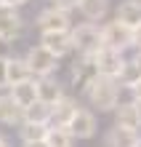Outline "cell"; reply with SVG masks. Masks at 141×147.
Returning a JSON list of instances; mask_svg holds the SVG:
<instances>
[{
  "label": "cell",
  "instance_id": "1",
  "mask_svg": "<svg viewBox=\"0 0 141 147\" xmlns=\"http://www.w3.org/2000/svg\"><path fill=\"white\" fill-rule=\"evenodd\" d=\"M120 91L122 86L117 83V78H109V75H96L91 86L85 88V102L91 105L93 112H112L114 107L120 105Z\"/></svg>",
  "mask_w": 141,
  "mask_h": 147
},
{
  "label": "cell",
  "instance_id": "2",
  "mask_svg": "<svg viewBox=\"0 0 141 147\" xmlns=\"http://www.w3.org/2000/svg\"><path fill=\"white\" fill-rule=\"evenodd\" d=\"M69 32H72V43H75L77 56H93L101 48V24L80 22V24H72Z\"/></svg>",
  "mask_w": 141,
  "mask_h": 147
},
{
  "label": "cell",
  "instance_id": "3",
  "mask_svg": "<svg viewBox=\"0 0 141 147\" xmlns=\"http://www.w3.org/2000/svg\"><path fill=\"white\" fill-rule=\"evenodd\" d=\"M24 59H27V64H29V70H32V78L56 75V70H59V56L51 54V51L43 46V43H37V46H29L27 54H24Z\"/></svg>",
  "mask_w": 141,
  "mask_h": 147
},
{
  "label": "cell",
  "instance_id": "4",
  "mask_svg": "<svg viewBox=\"0 0 141 147\" xmlns=\"http://www.w3.org/2000/svg\"><path fill=\"white\" fill-rule=\"evenodd\" d=\"M101 46L107 48H117V51H128L133 48V30L125 27L122 22L112 19L107 24H101Z\"/></svg>",
  "mask_w": 141,
  "mask_h": 147
},
{
  "label": "cell",
  "instance_id": "5",
  "mask_svg": "<svg viewBox=\"0 0 141 147\" xmlns=\"http://www.w3.org/2000/svg\"><path fill=\"white\" fill-rule=\"evenodd\" d=\"M67 128L72 131L75 139H93L96 131H99V120H96V112L93 110H88V107H77V112L72 115V120L67 123Z\"/></svg>",
  "mask_w": 141,
  "mask_h": 147
},
{
  "label": "cell",
  "instance_id": "6",
  "mask_svg": "<svg viewBox=\"0 0 141 147\" xmlns=\"http://www.w3.org/2000/svg\"><path fill=\"white\" fill-rule=\"evenodd\" d=\"M35 27L40 32H59V30H72V16L69 11H61V8H43L37 13V19H35Z\"/></svg>",
  "mask_w": 141,
  "mask_h": 147
},
{
  "label": "cell",
  "instance_id": "7",
  "mask_svg": "<svg viewBox=\"0 0 141 147\" xmlns=\"http://www.w3.org/2000/svg\"><path fill=\"white\" fill-rule=\"evenodd\" d=\"M125 51H117V48H107L101 46L99 51L93 54V62H96V70H99V75H109V78H117L122 64H125Z\"/></svg>",
  "mask_w": 141,
  "mask_h": 147
},
{
  "label": "cell",
  "instance_id": "8",
  "mask_svg": "<svg viewBox=\"0 0 141 147\" xmlns=\"http://www.w3.org/2000/svg\"><path fill=\"white\" fill-rule=\"evenodd\" d=\"M24 32V19L19 13V8H0V40L5 43H16Z\"/></svg>",
  "mask_w": 141,
  "mask_h": 147
},
{
  "label": "cell",
  "instance_id": "9",
  "mask_svg": "<svg viewBox=\"0 0 141 147\" xmlns=\"http://www.w3.org/2000/svg\"><path fill=\"white\" fill-rule=\"evenodd\" d=\"M40 43L51 51V54H56L59 59H64V56H69V54H75V43H72V32H69V30L40 32Z\"/></svg>",
  "mask_w": 141,
  "mask_h": 147
},
{
  "label": "cell",
  "instance_id": "10",
  "mask_svg": "<svg viewBox=\"0 0 141 147\" xmlns=\"http://www.w3.org/2000/svg\"><path fill=\"white\" fill-rule=\"evenodd\" d=\"M96 75H99V70H96L93 56H80L72 64V86H75V91L85 94V88L91 86V80H93Z\"/></svg>",
  "mask_w": 141,
  "mask_h": 147
},
{
  "label": "cell",
  "instance_id": "11",
  "mask_svg": "<svg viewBox=\"0 0 141 147\" xmlns=\"http://www.w3.org/2000/svg\"><path fill=\"white\" fill-rule=\"evenodd\" d=\"M35 88H37V99L45 102V105H56V102L64 96V86H61L53 75L35 78Z\"/></svg>",
  "mask_w": 141,
  "mask_h": 147
},
{
  "label": "cell",
  "instance_id": "12",
  "mask_svg": "<svg viewBox=\"0 0 141 147\" xmlns=\"http://www.w3.org/2000/svg\"><path fill=\"white\" fill-rule=\"evenodd\" d=\"M109 0H77V11L85 22H96L101 24L104 19L109 16Z\"/></svg>",
  "mask_w": 141,
  "mask_h": 147
},
{
  "label": "cell",
  "instance_id": "13",
  "mask_svg": "<svg viewBox=\"0 0 141 147\" xmlns=\"http://www.w3.org/2000/svg\"><path fill=\"white\" fill-rule=\"evenodd\" d=\"M138 131L136 128H125V126H112L107 136H104V144L107 147H136L138 142Z\"/></svg>",
  "mask_w": 141,
  "mask_h": 147
},
{
  "label": "cell",
  "instance_id": "14",
  "mask_svg": "<svg viewBox=\"0 0 141 147\" xmlns=\"http://www.w3.org/2000/svg\"><path fill=\"white\" fill-rule=\"evenodd\" d=\"M114 19L122 22L130 30H138L141 27V3L138 0H122V3L114 8Z\"/></svg>",
  "mask_w": 141,
  "mask_h": 147
},
{
  "label": "cell",
  "instance_id": "15",
  "mask_svg": "<svg viewBox=\"0 0 141 147\" xmlns=\"http://www.w3.org/2000/svg\"><path fill=\"white\" fill-rule=\"evenodd\" d=\"M24 120V107L13 102L11 94H0V123L3 126H19Z\"/></svg>",
  "mask_w": 141,
  "mask_h": 147
},
{
  "label": "cell",
  "instance_id": "16",
  "mask_svg": "<svg viewBox=\"0 0 141 147\" xmlns=\"http://www.w3.org/2000/svg\"><path fill=\"white\" fill-rule=\"evenodd\" d=\"M77 107H80V102H77L75 96H61L56 105H53V112H51V123L56 126H67L69 120H72V115L77 112Z\"/></svg>",
  "mask_w": 141,
  "mask_h": 147
},
{
  "label": "cell",
  "instance_id": "17",
  "mask_svg": "<svg viewBox=\"0 0 141 147\" xmlns=\"http://www.w3.org/2000/svg\"><path fill=\"white\" fill-rule=\"evenodd\" d=\"M8 94L13 96V102L19 107H29L32 102H37V88H35V78L29 80H21V83H13L8 86Z\"/></svg>",
  "mask_w": 141,
  "mask_h": 147
},
{
  "label": "cell",
  "instance_id": "18",
  "mask_svg": "<svg viewBox=\"0 0 141 147\" xmlns=\"http://www.w3.org/2000/svg\"><path fill=\"white\" fill-rule=\"evenodd\" d=\"M114 112V126H125V128H141V120H138V110L133 105V99L130 102H120L117 107L112 110Z\"/></svg>",
  "mask_w": 141,
  "mask_h": 147
},
{
  "label": "cell",
  "instance_id": "19",
  "mask_svg": "<svg viewBox=\"0 0 141 147\" xmlns=\"http://www.w3.org/2000/svg\"><path fill=\"white\" fill-rule=\"evenodd\" d=\"M29 78H32V70H29L27 59L24 56H8V86L29 80Z\"/></svg>",
  "mask_w": 141,
  "mask_h": 147
},
{
  "label": "cell",
  "instance_id": "20",
  "mask_svg": "<svg viewBox=\"0 0 141 147\" xmlns=\"http://www.w3.org/2000/svg\"><path fill=\"white\" fill-rule=\"evenodd\" d=\"M45 144L48 147H72L75 144V136L67 126H56L51 123L48 126V134H45Z\"/></svg>",
  "mask_w": 141,
  "mask_h": 147
},
{
  "label": "cell",
  "instance_id": "21",
  "mask_svg": "<svg viewBox=\"0 0 141 147\" xmlns=\"http://www.w3.org/2000/svg\"><path fill=\"white\" fill-rule=\"evenodd\" d=\"M51 112H53V105H45V102H32L29 107H24V120L29 123H51Z\"/></svg>",
  "mask_w": 141,
  "mask_h": 147
},
{
  "label": "cell",
  "instance_id": "22",
  "mask_svg": "<svg viewBox=\"0 0 141 147\" xmlns=\"http://www.w3.org/2000/svg\"><path fill=\"white\" fill-rule=\"evenodd\" d=\"M48 126L51 123H29V120H21L16 128H19V139L21 142H37V139H45Z\"/></svg>",
  "mask_w": 141,
  "mask_h": 147
},
{
  "label": "cell",
  "instance_id": "23",
  "mask_svg": "<svg viewBox=\"0 0 141 147\" xmlns=\"http://www.w3.org/2000/svg\"><path fill=\"white\" fill-rule=\"evenodd\" d=\"M141 80V70H138V64L133 62V59H125V64H122V70L117 75V83L122 86V88H133V86Z\"/></svg>",
  "mask_w": 141,
  "mask_h": 147
},
{
  "label": "cell",
  "instance_id": "24",
  "mask_svg": "<svg viewBox=\"0 0 141 147\" xmlns=\"http://www.w3.org/2000/svg\"><path fill=\"white\" fill-rule=\"evenodd\" d=\"M8 88V56H0V91Z\"/></svg>",
  "mask_w": 141,
  "mask_h": 147
},
{
  "label": "cell",
  "instance_id": "25",
  "mask_svg": "<svg viewBox=\"0 0 141 147\" xmlns=\"http://www.w3.org/2000/svg\"><path fill=\"white\" fill-rule=\"evenodd\" d=\"M48 5L61 8V11H72V8H77V0H48Z\"/></svg>",
  "mask_w": 141,
  "mask_h": 147
},
{
  "label": "cell",
  "instance_id": "26",
  "mask_svg": "<svg viewBox=\"0 0 141 147\" xmlns=\"http://www.w3.org/2000/svg\"><path fill=\"white\" fill-rule=\"evenodd\" d=\"M3 5H8V8H21V5H27L29 0H0Z\"/></svg>",
  "mask_w": 141,
  "mask_h": 147
},
{
  "label": "cell",
  "instance_id": "27",
  "mask_svg": "<svg viewBox=\"0 0 141 147\" xmlns=\"http://www.w3.org/2000/svg\"><path fill=\"white\" fill-rule=\"evenodd\" d=\"M133 48H136V51H141V27H138V30H133Z\"/></svg>",
  "mask_w": 141,
  "mask_h": 147
},
{
  "label": "cell",
  "instance_id": "28",
  "mask_svg": "<svg viewBox=\"0 0 141 147\" xmlns=\"http://www.w3.org/2000/svg\"><path fill=\"white\" fill-rule=\"evenodd\" d=\"M0 56H11V43L0 40Z\"/></svg>",
  "mask_w": 141,
  "mask_h": 147
},
{
  "label": "cell",
  "instance_id": "29",
  "mask_svg": "<svg viewBox=\"0 0 141 147\" xmlns=\"http://www.w3.org/2000/svg\"><path fill=\"white\" fill-rule=\"evenodd\" d=\"M21 147H48L45 139H37V142H21Z\"/></svg>",
  "mask_w": 141,
  "mask_h": 147
},
{
  "label": "cell",
  "instance_id": "30",
  "mask_svg": "<svg viewBox=\"0 0 141 147\" xmlns=\"http://www.w3.org/2000/svg\"><path fill=\"white\" fill-rule=\"evenodd\" d=\"M133 105H136V110H138V120H141V96H133Z\"/></svg>",
  "mask_w": 141,
  "mask_h": 147
},
{
  "label": "cell",
  "instance_id": "31",
  "mask_svg": "<svg viewBox=\"0 0 141 147\" xmlns=\"http://www.w3.org/2000/svg\"><path fill=\"white\" fill-rule=\"evenodd\" d=\"M130 91H133V96H141V80L133 86V88H130Z\"/></svg>",
  "mask_w": 141,
  "mask_h": 147
},
{
  "label": "cell",
  "instance_id": "32",
  "mask_svg": "<svg viewBox=\"0 0 141 147\" xmlns=\"http://www.w3.org/2000/svg\"><path fill=\"white\" fill-rule=\"evenodd\" d=\"M133 62L138 64V70H141V51H136V56H133Z\"/></svg>",
  "mask_w": 141,
  "mask_h": 147
},
{
  "label": "cell",
  "instance_id": "33",
  "mask_svg": "<svg viewBox=\"0 0 141 147\" xmlns=\"http://www.w3.org/2000/svg\"><path fill=\"white\" fill-rule=\"evenodd\" d=\"M0 147H8V139H5V136H0Z\"/></svg>",
  "mask_w": 141,
  "mask_h": 147
},
{
  "label": "cell",
  "instance_id": "34",
  "mask_svg": "<svg viewBox=\"0 0 141 147\" xmlns=\"http://www.w3.org/2000/svg\"><path fill=\"white\" fill-rule=\"evenodd\" d=\"M136 147H141V136H138V142H136Z\"/></svg>",
  "mask_w": 141,
  "mask_h": 147
},
{
  "label": "cell",
  "instance_id": "35",
  "mask_svg": "<svg viewBox=\"0 0 141 147\" xmlns=\"http://www.w3.org/2000/svg\"><path fill=\"white\" fill-rule=\"evenodd\" d=\"M0 8H3V3H0Z\"/></svg>",
  "mask_w": 141,
  "mask_h": 147
}]
</instances>
